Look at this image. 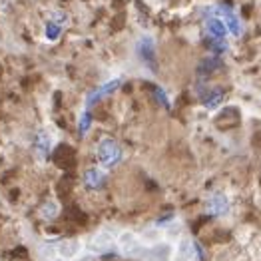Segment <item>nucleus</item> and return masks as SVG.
Listing matches in <instances>:
<instances>
[{"mask_svg":"<svg viewBox=\"0 0 261 261\" xmlns=\"http://www.w3.org/2000/svg\"><path fill=\"white\" fill-rule=\"evenodd\" d=\"M56 144H58V134L54 130H50V128H40V130L36 132L34 138H32V152H34L36 162L44 164V162L50 158L52 150L56 148Z\"/></svg>","mask_w":261,"mask_h":261,"instance_id":"nucleus-3","label":"nucleus"},{"mask_svg":"<svg viewBox=\"0 0 261 261\" xmlns=\"http://www.w3.org/2000/svg\"><path fill=\"white\" fill-rule=\"evenodd\" d=\"M54 253H56L58 261H76L84 253V243L78 238L54 241Z\"/></svg>","mask_w":261,"mask_h":261,"instance_id":"nucleus-8","label":"nucleus"},{"mask_svg":"<svg viewBox=\"0 0 261 261\" xmlns=\"http://www.w3.org/2000/svg\"><path fill=\"white\" fill-rule=\"evenodd\" d=\"M174 257L175 261H197L203 259L205 253L190 236H181L177 245L174 247Z\"/></svg>","mask_w":261,"mask_h":261,"instance_id":"nucleus-9","label":"nucleus"},{"mask_svg":"<svg viewBox=\"0 0 261 261\" xmlns=\"http://www.w3.org/2000/svg\"><path fill=\"white\" fill-rule=\"evenodd\" d=\"M116 236L118 231L112 227H102L96 233H92V238L88 240V251L96 253V255H106L116 247Z\"/></svg>","mask_w":261,"mask_h":261,"instance_id":"nucleus-6","label":"nucleus"},{"mask_svg":"<svg viewBox=\"0 0 261 261\" xmlns=\"http://www.w3.org/2000/svg\"><path fill=\"white\" fill-rule=\"evenodd\" d=\"M231 210V201L223 192H212L203 201V212L212 218H223Z\"/></svg>","mask_w":261,"mask_h":261,"instance_id":"nucleus-10","label":"nucleus"},{"mask_svg":"<svg viewBox=\"0 0 261 261\" xmlns=\"http://www.w3.org/2000/svg\"><path fill=\"white\" fill-rule=\"evenodd\" d=\"M116 247H118V251L124 257H138L140 251L144 249V245H142V241L138 238V233L130 231V229L118 231V236H116Z\"/></svg>","mask_w":261,"mask_h":261,"instance_id":"nucleus-7","label":"nucleus"},{"mask_svg":"<svg viewBox=\"0 0 261 261\" xmlns=\"http://www.w3.org/2000/svg\"><path fill=\"white\" fill-rule=\"evenodd\" d=\"M68 26H70V16H68V12L60 10V8L52 10L50 16L44 22V32H42L44 40L50 44L58 42V40L62 38V34H64V30Z\"/></svg>","mask_w":261,"mask_h":261,"instance_id":"nucleus-4","label":"nucleus"},{"mask_svg":"<svg viewBox=\"0 0 261 261\" xmlns=\"http://www.w3.org/2000/svg\"><path fill=\"white\" fill-rule=\"evenodd\" d=\"M153 100L155 102H160L164 108H170L172 106V102H170V96H168V92L164 90V88H153Z\"/></svg>","mask_w":261,"mask_h":261,"instance_id":"nucleus-21","label":"nucleus"},{"mask_svg":"<svg viewBox=\"0 0 261 261\" xmlns=\"http://www.w3.org/2000/svg\"><path fill=\"white\" fill-rule=\"evenodd\" d=\"M203 34H205V38H221V40H225L227 38V28L218 16H205L203 18Z\"/></svg>","mask_w":261,"mask_h":261,"instance_id":"nucleus-15","label":"nucleus"},{"mask_svg":"<svg viewBox=\"0 0 261 261\" xmlns=\"http://www.w3.org/2000/svg\"><path fill=\"white\" fill-rule=\"evenodd\" d=\"M223 62H221V56H207V58H203L199 64H197V76L199 78H207V76H212L218 68H221Z\"/></svg>","mask_w":261,"mask_h":261,"instance_id":"nucleus-16","label":"nucleus"},{"mask_svg":"<svg viewBox=\"0 0 261 261\" xmlns=\"http://www.w3.org/2000/svg\"><path fill=\"white\" fill-rule=\"evenodd\" d=\"M172 257H174V245L166 240L153 243L150 247H144L138 255V259L142 261H170Z\"/></svg>","mask_w":261,"mask_h":261,"instance_id":"nucleus-11","label":"nucleus"},{"mask_svg":"<svg viewBox=\"0 0 261 261\" xmlns=\"http://www.w3.org/2000/svg\"><path fill=\"white\" fill-rule=\"evenodd\" d=\"M96 160H98L100 168L112 170V168H116V166L124 160V150H122V146H120L116 140L104 138V140H100L98 146H96Z\"/></svg>","mask_w":261,"mask_h":261,"instance_id":"nucleus-2","label":"nucleus"},{"mask_svg":"<svg viewBox=\"0 0 261 261\" xmlns=\"http://www.w3.org/2000/svg\"><path fill=\"white\" fill-rule=\"evenodd\" d=\"M106 179H108V174L104 168H88L84 175H82V186L86 188L88 192H100L104 186H106Z\"/></svg>","mask_w":261,"mask_h":261,"instance_id":"nucleus-13","label":"nucleus"},{"mask_svg":"<svg viewBox=\"0 0 261 261\" xmlns=\"http://www.w3.org/2000/svg\"><path fill=\"white\" fill-rule=\"evenodd\" d=\"M124 84V78H112V80H108V82H104L102 86H98L96 90H92L90 94L86 96V108L84 110H90L94 108L100 100H104V98H108V96H112L118 88Z\"/></svg>","mask_w":261,"mask_h":261,"instance_id":"nucleus-12","label":"nucleus"},{"mask_svg":"<svg viewBox=\"0 0 261 261\" xmlns=\"http://www.w3.org/2000/svg\"><path fill=\"white\" fill-rule=\"evenodd\" d=\"M205 46L214 52V56H221L229 50V44L227 40H221V38H205Z\"/></svg>","mask_w":261,"mask_h":261,"instance_id":"nucleus-19","label":"nucleus"},{"mask_svg":"<svg viewBox=\"0 0 261 261\" xmlns=\"http://www.w3.org/2000/svg\"><path fill=\"white\" fill-rule=\"evenodd\" d=\"M138 238H140L144 247H150L153 243H160V241L164 240V231H162L160 227H155V225H150V227L142 229V231L138 233Z\"/></svg>","mask_w":261,"mask_h":261,"instance_id":"nucleus-17","label":"nucleus"},{"mask_svg":"<svg viewBox=\"0 0 261 261\" xmlns=\"http://www.w3.org/2000/svg\"><path fill=\"white\" fill-rule=\"evenodd\" d=\"M225 100V92L221 88H205L201 94H199V102L205 110H216L223 104Z\"/></svg>","mask_w":261,"mask_h":261,"instance_id":"nucleus-14","label":"nucleus"},{"mask_svg":"<svg viewBox=\"0 0 261 261\" xmlns=\"http://www.w3.org/2000/svg\"><path fill=\"white\" fill-rule=\"evenodd\" d=\"M90 128H92V114H90V110H84L78 118V136L84 138L90 132Z\"/></svg>","mask_w":261,"mask_h":261,"instance_id":"nucleus-20","label":"nucleus"},{"mask_svg":"<svg viewBox=\"0 0 261 261\" xmlns=\"http://www.w3.org/2000/svg\"><path fill=\"white\" fill-rule=\"evenodd\" d=\"M134 50H136L138 60L146 66L148 70H152V72L158 70V48H155V38L153 36H150V34L138 36Z\"/></svg>","mask_w":261,"mask_h":261,"instance_id":"nucleus-5","label":"nucleus"},{"mask_svg":"<svg viewBox=\"0 0 261 261\" xmlns=\"http://www.w3.org/2000/svg\"><path fill=\"white\" fill-rule=\"evenodd\" d=\"M199 14H201V18H205V16H218L219 20L225 24L229 36H233V38H241V36H243V30H245V28H243L241 16L238 14L236 8H231V6L225 4V2L203 6V8L199 10Z\"/></svg>","mask_w":261,"mask_h":261,"instance_id":"nucleus-1","label":"nucleus"},{"mask_svg":"<svg viewBox=\"0 0 261 261\" xmlns=\"http://www.w3.org/2000/svg\"><path fill=\"white\" fill-rule=\"evenodd\" d=\"M58 214H60V203L56 201V199H46L42 205L38 207V216H40V219H44V221H52V219L58 218Z\"/></svg>","mask_w":261,"mask_h":261,"instance_id":"nucleus-18","label":"nucleus"}]
</instances>
